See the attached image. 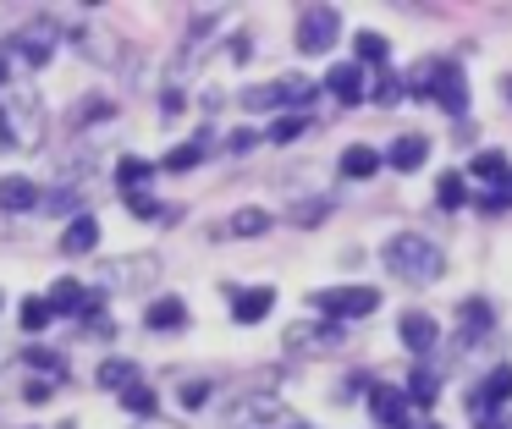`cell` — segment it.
I'll return each mask as SVG.
<instances>
[{
	"label": "cell",
	"mask_w": 512,
	"mask_h": 429,
	"mask_svg": "<svg viewBox=\"0 0 512 429\" xmlns=\"http://www.w3.org/2000/svg\"><path fill=\"white\" fill-rule=\"evenodd\" d=\"M50 325V303L45 297H28L23 303V330H45Z\"/></svg>",
	"instance_id": "obj_35"
},
{
	"label": "cell",
	"mask_w": 512,
	"mask_h": 429,
	"mask_svg": "<svg viewBox=\"0 0 512 429\" xmlns=\"http://www.w3.org/2000/svg\"><path fill=\"white\" fill-rule=\"evenodd\" d=\"M144 325L160 330V336H171V330L188 325V303H182V297H155V303H149V314H144Z\"/></svg>",
	"instance_id": "obj_18"
},
{
	"label": "cell",
	"mask_w": 512,
	"mask_h": 429,
	"mask_svg": "<svg viewBox=\"0 0 512 429\" xmlns=\"http://www.w3.org/2000/svg\"><path fill=\"white\" fill-rule=\"evenodd\" d=\"M270 308H276V286H248V292H232V319H237V325H259Z\"/></svg>",
	"instance_id": "obj_14"
},
{
	"label": "cell",
	"mask_w": 512,
	"mask_h": 429,
	"mask_svg": "<svg viewBox=\"0 0 512 429\" xmlns=\"http://www.w3.org/2000/svg\"><path fill=\"white\" fill-rule=\"evenodd\" d=\"M479 429H512V418L507 413H485V418H479Z\"/></svg>",
	"instance_id": "obj_41"
},
{
	"label": "cell",
	"mask_w": 512,
	"mask_h": 429,
	"mask_svg": "<svg viewBox=\"0 0 512 429\" xmlns=\"http://www.w3.org/2000/svg\"><path fill=\"white\" fill-rule=\"evenodd\" d=\"M111 99H105V94H94V99H78V110H72V121H78V127H83V121H111Z\"/></svg>",
	"instance_id": "obj_30"
},
{
	"label": "cell",
	"mask_w": 512,
	"mask_h": 429,
	"mask_svg": "<svg viewBox=\"0 0 512 429\" xmlns=\"http://www.w3.org/2000/svg\"><path fill=\"white\" fill-rule=\"evenodd\" d=\"M0 143L6 149H23V154H34L45 143V110H39V99L28 88L0 99Z\"/></svg>",
	"instance_id": "obj_2"
},
{
	"label": "cell",
	"mask_w": 512,
	"mask_h": 429,
	"mask_svg": "<svg viewBox=\"0 0 512 429\" xmlns=\"http://www.w3.org/2000/svg\"><path fill=\"white\" fill-rule=\"evenodd\" d=\"M424 429H441V424H424Z\"/></svg>",
	"instance_id": "obj_44"
},
{
	"label": "cell",
	"mask_w": 512,
	"mask_h": 429,
	"mask_svg": "<svg viewBox=\"0 0 512 429\" xmlns=\"http://www.w3.org/2000/svg\"><path fill=\"white\" fill-rule=\"evenodd\" d=\"M50 314H78V319H89V314H100V292H94L89 281H72V275H61V281H50Z\"/></svg>",
	"instance_id": "obj_9"
},
{
	"label": "cell",
	"mask_w": 512,
	"mask_h": 429,
	"mask_svg": "<svg viewBox=\"0 0 512 429\" xmlns=\"http://www.w3.org/2000/svg\"><path fill=\"white\" fill-rule=\"evenodd\" d=\"M127 215H138V220H160V204H155V193H127Z\"/></svg>",
	"instance_id": "obj_34"
},
{
	"label": "cell",
	"mask_w": 512,
	"mask_h": 429,
	"mask_svg": "<svg viewBox=\"0 0 512 429\" xmlns=\"http://www.w3.org/2000/svg\"><path fill=\"white\" fill-rule=\"evenodd\" d=\"M39 204H45L50 215H72V209H78V187H56V193H45Z\"/></svg>",
	"instance_id": "obj_33"
},
{
	"label": "cell",
	"mask_w": 512,
	"mask_h": 429,
	"mask_svg": "<svg viewBox=\"0 0 512 429\" xmlns=\"http://www.w3.org/2000/svg\"><path fill=\"white\" fill-rule=\"evenodd\" d=\"M413 94L435 99L446 116H463L468 110V77H463V66H452V61H419V72H413Z\"/></svg>",
	"instance_id": "obj_3"
},
{
	"label": "cell",
	"mask_w": 512,
	"mask_h": 429,
	"mask_svg": "<svg viewBox=\"0 0 512 429\" xmlns=\"http://www.w3.org/2000/svg\"><path fill=\"white\" fill-rule=\"evenodd\" d=\"M380 171V154L369 149V143H353V149L342 154V176H353V182H364V176Z\"/></svg>",
	"instance_id": "obj_22"
},
{
	"label": "cell",
	"mask_w": 512,
	"mask_h": 429,
	"mask_svg": "<svg viewBox=\"0 0 512 429\" xmlns=\"http://www.w3.org/2000/svg\"><path fill=\"white\" fill-rule=\"evenodd\" d=\"M122 407H127V413H138V418H155V391H149L144 380H133L122 391Z\"/></svg>",
	"instance_id": "obj_28"
},
{
	"label": "cell",
	"mask_w": 512,
	"mask_h": 429,
	"mask_svg": "<svg viewBox=\"0 0 512 429\" xmlns=\"http://www.w3.org/2000/svg\"><path fill=\"white\" fill-rule=\"evenodd\" d=\"M501 94H507V105H512V77H501Z\"/></svg>",
	"instance_id": "obj_42"
},
{
	"label": "cell",
	"mask_w": 512,
	"mask_h": 429,
	"mask_svg": "<svg viewBox=\"0 0 512 429\" xmlns=\"http://www.w3.org/2000/svg\"><path fill=\"white\" fill-rule=\"evenodd\" d=\"M56 39H61V22L56 17H34L28 28H17L12 39H6V55H17L23 66H50Z\"/></svg>",
	"instance_id": "obj_6"
},
{
	"label": "cell",
	"mask_w": 512,
	"mask_h": 429,
	"mask_svg": "<svg viewBox=\"0 0 512 429\" xmlns=\"http://www.w3.org/2000/svg\"><path fill=\"white\" fill-rule=\"evenodd\" d=\"M468 176H479V182H490V193H496V187H512V160L507 154H474V160H468Z\"/></svg>",
	"instance_id": "obj_19"
},
{
	"label": "cell",
	"mask_w": 512,
	"mask_h": 429,
	"mask_svg": "<svg viewBox=\"0 0 512 429\" xmlns=\"http://www.w3.org/2000/svg\"><path fill=\"white\" fill-rule=\"evenodd\" d=\"M226 231H232V237H259V231H270V215L265 209H237V215L226 220Z\"/></svg>",
	"instance_id": "obj_26"
},
{
	"label": "cell",
	"mask_w": 512,
	"mask_h": 429,
	"mask_svg": "<svg viewBox=\"0 0 512 429\" xmlns=\"http://www.w3.org/2000/svg\"><path fill=\"white\" fill-rule=\"evenodd\" d=\"M28 363H34V369H45L50 380H61V374H67V358H61L56 347H34V352H28Z\"/></svg>",
	"instance_id": "obj_31"
},
{
	"label": "cell",
	"mask_w": 512,
	"mask_h": 429,
	"mask_svg": "<svg viewBox=\"0 0 512 429\" xmlns=\"http://www.w3.org/2000/svg\"><path fill=\"white\" fill-rule=\"evenodd\" d=\"M325 88H331L342 105H358V99H364V66H331Z\"/></svg>",
	"instance_id": "obj_20"
},
{
	"label": "cell",
	"mask_w": 512,
	"mask_h": 429,
	"mask_svg": "<svg viewBox=\"0 0 512 429\" xmlns=\"http://www.w3.org/2000/svg\"><path fill=\"white\" fill-rule=\"evenodd\" d=\"M23 396H28V402H45V396H50V380H28Z\"/></svg>",
	"instance_id": "obj_40"
},
{
	"label": "cell",
	"mask_w": 512,
	"mask_h": 429,
	"mask_svg": "<svg viewBox=\"0 0 512 429\" xmlns=\"http://www.w3.org/2000/svg\"><path fill=\"white\" fill-rule=\"evenodd\" d=\"M94 242H100V220H94V215H78L67 231H61L56 248L67 253V259H83V253H94Z\"/></svg>",
	"instance_id": "obj_17"
},
{
	"label": "cell",
	"mask_w": 512,
	"mask_h": 429,
	"mask_svg": "<svg viewBox=\"0 0 512 429\" xmlns=\"http://www.w3.org/2000/svg\"><path fill=\"white\" fill-rule=\"evenodd\" d=\"M138 380V369L127 358H111V363H100V385L105 391H127V385Z\"/></svg>",
	"instance_id": "obj_27"
},
{
	"label": "cell",
	"mask_w": 512,
	"mask_h": 429,
	"mask_svg": "<svg viewBox=\"0 0 512 429\" xmlns=\"http://www.w3.org/2000/svg\"><path fill=\"white\" fill-rule=\"evenodd\" d=\"M435 396H441V374H435V369H424V363H419V369L408 374V402L430 407Z\"/></svg>",
	"instance_id": "obj_23"
},
{
	"label": "cell",
	"mask_w": 512,
	"mask_h": 429,
	"mask_svg": "<svg viewBox=\"0 0 512 429\" xmlns=\"http://www.w3.org/2000/svg\"><path fill=\"white\" fill-rule=\"evenodd\" d=\"M380 264H386L397 281H408V286H430L435 275L446 270V253L435 248L430 237H419V231H397V237L380 248Z\"/></svg>",
	"instance_id": "obj_1"
},
{
	"label": "cell",
	"mask_w": 512,
	"mask_h": 429,
	"mask_svg": "<svg viewBox=\"0 0 512 429\" xmlns=\"http://www.w3.org/2000/svg\"><path fill=\"white\" fill-rule=\"evenodd\" d=\"M397 330H402V347H408V352H430L435 336H441V330H435V319L424 314V308H408V314L397 319Z\"/></svg>",
	"instance_id": "obj_15"
},
{
	"label": "cell",
	"mask_w": 512,
	"mask_h": 429,
	"mask_svg": "<svg viewBox=\"0 0 512 429\" xmlns=\"http://www.w3.org/2000/svg\"><path fill=\"white\" fill-rule=\"evenodd\" d=\"M314 308H320L325 319H364L380 308V286H325V292H314Z\"/></svg>",
	"instance_id": "obj_5"
},
{
	"label": "cell",
	"mask_w": 512,
	"mask_h": 429,
	"mask_svg": "<svg viewBox=\"0 0 512 429\" xmlns=\"http://www.w3.org/2000/svg\"><path fill=\"white\" fill-rule=\"evenodd\" d=\"M0 83H6V61H0Z\"/></svg>",
	"instance_id": "obj_43"
},
{
	"label": "cell",
	"mask_w": 512,
	"mask_h": 429,
	"mask_svg": "<svg viewBox=\"0 0 512 429\" xmlns=\"http://www.w3.org/2000/svg\"><path fill=\"white\" fill-rule=\"evenodd\" d=\"M177 396H182V407H199L204 396H210V385H204V380H188V385H182Z\"/></svg>",
	"instance_id": "obj_38"
},
{
	"label": "cell",
	"mask_w": 512,
	"mask_h": 429,
	"mask_svg": "<svg viewBox=\"0 0 512 429\" xmlns=\"http://www.w3.org/2000/svg\"><path fill=\"white\" fill-rule=\"evenodd\" d=\"M39 198H45V187H39L34 176H0V209H6V215L39 209Z\"/></svg>",
	"instance_id": "obj_13"
},
{
	"label": "cell",
	"mask_w": 512,
	"mask_h": 429,
	"mask_svg": "<svg viewBox=\"0 0 512 429\" xmlns=\"http://www.w3.org/2000/svg\"><path fill=\"white\" fill-rule=\"evenodd\" d=\"M512 402V363H501V369H490L485 380L474 385V391H468V413H501V407Z\"/></svg>",
	"instance_id": "obj_10"
},
{
	"label": "cell",
	"mask_w": 512,
	"mask_h": 429,
	"mask_svg": "<svg viewBox=\"0 0 512 429\" xmlns=\"http://www.w3.org/2000/svg\"><path fill=\"white\" fill-rule=\"evenodd\" d=\"M254 143H259V132H254V127H237L232 138H226V149H232V154H243V149H254Z\"/></svg>",
	"instance_id": "obj_37"
},
{
	"label": "cell",
	"mask_w": 512,
	"mask_h": 429,
	"mask_svg": "<svg viewBox=\"0 0 512 429\" xmlns=\"http://www.w3.org/2000/svg\"><path fill=\"white\" fill-rule=\"evenodd\" d=\"M314 83L309 77H276V83H259L243 94V110H276V105H309Z\"/></svg>",
	"instance_id": "obj_8"
},
{
	"label": "cell",
	"mask_w": 512,
	"mask_h": 429,
	"mask_svg": "<svg viewBox=\"0 0 512 429\" xmlns=\"http://www.w3.org/2000/svg\"><path fill=\"white\" fill-rule=\"evenodd\" d=\"M353 50H358V61H364V66H386L391 44H386V33H358Z\"/></svg>",
	"instance_id": "obj_25"
},
{
	"label": "cell",
	"mask_w": 512,
	"mask_h": 429,
	"mask_svg": "<svg viewBox=\"0 0 512 429\" xmlns=\"http://www.w3.org/2000/svg\"><path fill=\"white\" fill-rule=\"evenodd\" d=\"M435 198H441V209H463V204H468V182H463V171H446L441 182H435Z\"/></svg>",
	"instance_id": "obj_24"
},
{
	"label": "cell",
	"mask_w": 512,
	"mask_h": 429,
	"mask_svg": "<svg viewBox=\"0 0 512 429\" xmlns=\"http://www.w3.org/2000/svg\"><path fill=\"white\" fill-rule=\"evenodd\" d=\"M83 336H116V325L105 314H89V319H83Z\"/></svg>",
	"instance_id": "obj_39"
},
{
	"label": "cell",
	"mask_w": 512,
	"mask_h": 429,
	"mask_svg": "<svg viewBox=\"0 0 512 429\" xmlns=\"http://www.w3.org/2000/svg\"><path fill=\"white\" fill-rule=\"evenodd\" d=\"M408 407H413L408 391H397V385H369V413H375L386 429H413Z\"/></svg>",
	"instance_id": "obj_12"
},
{
	"label": "cell",
	"mask_w": 512,
	"mask_h": 429,
	"mask_svg": "<svg viewBox=\"0 0 512 429\" xmlns=\"http://www.w3.org/2000/svg\"><path fill=\"white\" fill-rule=\"evenodd\" d=\"M347 341V330L336 319H320V325H292L287 330V347L292 352H336Z\"/></svg>",
	"instance_id": "obj_11"
},
{
	"label": "cell",
	"mask_w": 512,
	"mask_h": 429,
	"mask_svg": "<svg viewBox=\"0 0 512 429\" xmlns=\"http://www.w3.org/2000/svg\"><path fill=\"white\" fill-rule=\"evenodd\" d=\"M160 275V259L155 253H127V259H105L94 264V292H127V286H149Z\"/></svg>",
	"instance_id": "obj_4"
},
{
	"label": "cell",
	"mask_w": 512,
	"mask_h": 429,
	"mask_svg": "<svg viewBox=\"0 0 512 429\" xmlns=\"http://www.w3.org/2000/svg\"><path fill=\"white\" fill-rule=\"evenodd\" d=\"M303 127H309V121H303V116H281L276 127H270V138H276V143H292V138H298Z\"/></svg>",
	"instance_id": "obj_36"
},
{
	"label": "cell",
	"mask_w": 512,
	"mask_h": 429,
	"mask_svg": "<svg viewBox=\"0 0 512 429\" xmlns=\"http://www.w3.org/2000/svg\"><path fill=\"white\" fill-rule=\"evenodd\" d=\"M199 160H204V138L199 143H177V149L166 154V171H193Z\"/></svg>",
	"instance_id": "obj_29"
},
{
	"label": "cell",
	"mask_w": 512,
	"mask_h": 429,
	"mask_svg": "<svg viewBox=\"0 0 512 429\" xmlns=\"http://www.w3.org/2000/svg\"><path fill=\"white\" fill-rule=\"evenodd\" d=\"M336 39H342V11L309 6V11L298 17V50H303V55H325Z\"/></svg>",
	"instance_id": "obj_7"
},
{
	"label": "cell",
	"mask_w": 512,
	"mask_h": 429,
	"mask_svg": "<svg viewBox=\"0 0 512 429\" xmlns=\"http://www.w3.org/2000/svg\"><path fill=\"white\" fill-rule=\"evenodd\" d=\"M457 319H463V347H479V341L490 336V308L479 303V297H474V303L457 308Z\"/></svg>",
	"instance_id": "obj_21"
},
{
	"label": "cell",
	"mask_w": 512,
	"mask_h": 429,
	"mask_svg": "<svg viewBox=\"0 0 512 429\" xmlns=\"http://www.w3.org/2000/svg\"><path fill=\"white\" fill-rule=\"evenodd\" d=\"M116 182H122L127 193H138V187L149 182V165L144 160H122V165H116Z\"/></svg>",
	"instance_id": "obj_32"
},
{
	"label": "cell",
	"mask_w": 512,
	"mask_h": 429,
	"mask_svg": "<svg viewBox=\"0 0 512 429\" xmlns=\"http://www.w3.org/2000/svg\"><path fill=\"white\" fill-rule=\"evenodd\" d=\"M424 160H430V138H424V132H402L386 149V165H397V171H419Z\"/></svg>",
	"instance_id": "obj_16"
}]
</instances>
